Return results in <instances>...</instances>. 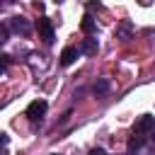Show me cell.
I'll return each mask as SVG.
<instances>
[{"instance_id": "9", "label": "cell", "mask_w": 155, "mask_h": 155, "mask_svg": "<svg viewBox=\"0 0 155 155\" xmlns=\"http://www.w3.org/2000/svg\"><path fill=\"white\" fill-rule=\"evenodd\" d=\"M92 90H94V94H104V92L109 90V80H97Z\"/></svg>"}, {"instance_id": "3", "label": "cell", "mask_w": 155, "mask_h": 155, "mask_svg": "<svg viewBox=\"0 0 155 155\" xmlns=\"http://www.w3.org/2000/svg\"><path fill=\"white\" fill-rule=\"evenodd\" d=\"M153 128H155V119H153V116H148V114H145V116H140V119L136 121V133H140V136H143L145 131H153Z\"/></svg>"}, {"instance_id": "1", "label": "cell", "mask_w": 155, "mask_h": 155, "mask_svg": "<svg viewBox=\"0 0 155 155\" xmlns=\"http://www.w3.org/2000/svg\"><path fill=\"white\" fill-rule=\"evenodd\" d=\"M46 109H48V104H46L44 99H34V102L27 107V116H29L31 121H36V119H41V116L46 114Z\"/></svg>"}, {"instance_id": "15", "label": "cell", "mask_w": 155, "mask_h": 155, "mask_svg": "<svg viewBox=\"0 0 155 155\" xmlns=\"http://www.w3.org/2000/svg\"><path fill=\"white\" fill-rule=\"evenodd\" d=\"M51 155H58V153H51Z\"/></svg>"}, {"instance_id": "14", "label": "cell", "mask_w": 155, "mask_h": 155, "mask_svg": "<svg viewBox=\"0 0 155 155\" xmlns=\"http://www.w3.org/2000/svg\"><path fill=\"white\" fill-rule=\"evenodd\" d=\"M0 155H7V150H0Z\"/></svg>"}, {"instance_id": "10", "label": "cell", "mask_w": 155, "mask_h": 155, "mask_svg": "<svg viewBox=\"0 0 155 155\" xmlns=\"http://www.w3.org/2000/svg\"><path fill=\"white\" fill-rule=\"evenodd\" d=\"M5 39H7V27H5L2 22H0V44H2Z\"/></svg>"}, {"instance_id": "5", "label": "cell", "mask_w": 155, "mask_h": 155, "mask_svg": "<svg viewBox=\"0 0 155 155\" xmlns=\"http://www.w3.org/2000/svg\"><path fill=\"white\" fill-rule=\"evenodd\" d=\"M140 143H143V136L133 131V136L128 138V155H136V153H138V148H140Z\"/></svg>"}, {"instance_id": "13", "label": "cell", "mask_w": 155, "mask_h": 155, "mask_svg": "<svg viewBox=\"0 0 155 155\" xmlns=\"http://www.w3.org/2000/svg\"><path fill=\"white\" fill-rule=\"evenodd\" d=\"M92 155H104V150H102V148H97V150H92Z\"/></svg>"}, {"instance_id": "8", "label": "cell", "mask_w": 155, "mask_h": 155, "mask_svg": "<svg viewBox=\"0 0 155 155\" xmlns=\"http://www.w3.org/2000/svg\"><path fill=\"white\" fill-rule=\"evenodd\" d=\"M80 27H82V31H85V34L94 31V22H92V17H90V15H85V17H82V22H80Z\"/></svg>"}, {"instance_id": "7", "label": "cell", "mask_w": 155, "mask_h": 155, "mask_svg": "<svg viewBox=\"0 0 155 155\" xmlns=\"http://www.w3.org/2000/svg\"><path fill=\"white\" fill-rule=\"evenodd\" d=\"M12 27H15V31H22V34H29V24L22 19V17H15V22H12Z\"/></svg>"}, {"instance_id": "4", "label": "cell", "mask_w": 155, "mask_h": 155, "mask_svg": "<svg viewBox=\"0 0 155 155\" xmlns=\"http://www.w3.org/2000/svg\"><path fill=\"white\" fill-rule=\"evenodd\" d=\"M75 58H78V48L68 46V48H63V51H61V63H63V65H70V63H75Z\"/></svg>"}, {"instance_id": "2", "label": "cell", "mask_w": 155, "mask_h": 155, "mask_svg": "<svg viewBox=\"0 0 155 155\" xmlns=\"http://www.w3.org/2000/svg\"><path fill=\"white\" fill-rule=\"evenodd\" d=\"M36 29H39V34H41V39H44L46 44H51V41H53V27H51V22H48L46 17H41V19H39Z\"/></svg>"}, {"instance_id": "12", "label": "cell", "mask_w": 155, "mask_h": 155, "mask_svg": "<svg viewBox=\"0 0 155 155\" xmlns=\"http://www.w3.org/2000/svg\"><path fill=\"white\" fill-rule=\"evenodd\" d=\"M5 143H7V136H5L2 131H0V145H5Z\"/></svg>"}, {"instance_id": "6", "label": "cell", "mask_w": 155, "mask_h": 155, "mask_svg": "<svg viewBox=\"0 0 155 155\" xmlns=\"http://www.w3.org/2000/svg\"><path fill=\"white\" fill-rule=\"evenodd\" d=\"M80 51L87 53V56H94L97 53V39H85V44L80 46Z\"/></svg>"}, {"instance_id": "11", "label": "cell", "mask_w": 155, "mask_h": 155, "mask_svg": "<svg viewBox=\"0 0 155 155\" xmlns=\"http://www.w3.org/2000/svg\"><path fill=\"white\" fill-rule=\"evenodd\" d=\"M7 58H10V56H0V73L7 68Z\"/></svg>"}]
</instances>
